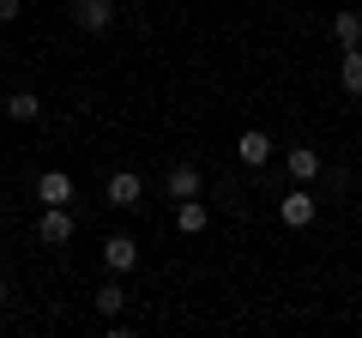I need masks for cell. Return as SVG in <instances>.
<instances>
[{"label":"cell","instance_id":"cell-1","mask_svg":"<svg viewBox=\"0 0 362 338\" xmlns=\"http://www.w3.org/2000/svg\"><path fill=\"white\" fill-rule=\"evenodd\" d=\"M314 211H320V199L308 194V182H296V194H284V199H278V218H284L290 230H308V223H314Z\"/></svg>","mask_w":362,"mask_h":338},{"label":"cell","instance_id":"cell-2","mask_svg":"<svg viewBox=\"0 0 362 338\" xmlns=\"http://www.w3.org/2000/svg\"><path fill=\"white\" fill-rule=\"evenodd\" d=\"M284 169H290V182H320V175H326V157L308 151V145H290V151H284Z\"/></svg>","mask_w":362,"mask_h":338},{"label":"cell","instance_id":"cell-3","mask_svg":"<svg viewBox=\"0 0 362 338\" xmlns=\"http://www.w3.org/2000/svg\"><path fill=\"white\" fill-rule=\"evenodd\" d=\"M103 194H109V206L133 211V206H139V199H145V182H139V175H133V169H115V175H109V187H103Z\"/></svg>","mask_w":362,"mask_h":338},{"label":"cell","instance_id":"cell-4","mask_svg":"<svg viewBox=\"0 0 362 338\" xmlns=\"http://www.w3.org/2000/svg\"><path fill=\"white\" fill-rule=\"evenodd\" d=\"M37 235H42L49 247H66V242H73V211H66V206H42Z\"/></svg>","mask_w":362,"mask_h":338},{"label":"cell","instance_id":"cell-5","mask_svg":"<svg viewBox=\"0 0 362 338\" xmlns=\"http://www.w3.org/2000/svg\"><path fill=\"white\" fill-rule=\"evenodd\" d=\"M73 25L78 30H109L115 25V0H73Z\"/></svg>","mask_w":362,"mask_h":338},{"label":"cell","instance_id":"cell-6","mask_svg":"<svg viewBox=\"0 0 362 338\" xmlns=\"http://www.w3.org/2000/svg\"><path fill=\"white\" fill-rule=\"evenodd\" d=\"M37 199L42 206H66V199H73V175H66V169H42L37 175Z\"/></svg>","mask_w":362,"mask_h":338},{"label":"cell","instance_id":"cell-7","mask_svg":"<svg viewBox=\"0 0 362 338\" xmlns=\"http://www.w3.org/2000/svg\"><path fill=\"white\" fill-rule=\"evenodd\" d=\"M103 266L109 272H133V266H139V242H133V235H109L103 242Z\"/></svg>","mask_w":362,"mask_h":338},{"label":"cell","instance_id":"cell-8","mask_svg":"<svg viewBox=\"0 0 362 338\" xmlns=\"http://www.w3.org/2000/svg\"><path fill=\"white\" fill-rule=\"evenodd\" d=\"M199 187H206V182H199L194 163H175V169L163 175V194H169V199H199Z\"/></svg>","mask_w":362,"mask_h":338},{"label":"cell","instance_id":"cell-9","mask_svg":"<svg viewBox=\"0 0 362 338\" xmlns=\"http://www.w3.org/2000/svg\"><path fill=\"white\" fill-rule=\"evenodd\" d=\"M235 157H242L247 169H266V163H272V139H266L259 127H247L242 139H235Z\"/></svg>","mask_w":362,"mask_h":338},{"label":"cell","instance_id":"cell-10","mask_svg":"<svg viewBox=\"0 0 362 338\" xmlns=\"http://www.w3.org/2000/svg\"><path fill=\"white\" fill-rule=\"evenodd\" d=\"M206 218H211L206 199H175V230L181 235H199V230H206Z\"/></svg>","mask_w":362,"mask_h":338},{"label":"cell","instance_id":"cell-11","mask_svg":"<svg viewBox=\"0 0 362 338\" xmlns=\"http://www.w3.org/2000/svg\"><path fill=\"white\" fill-rule=\"evenodd\" d=\"M338 85H344L350 97H362V42L344 49V61H338Z\"/></svg>","mask_w":362,"mask_h":338},{"label":"cell","instance_id":"cell-12","mask_svg":"<svg viewBox=\"0 0 362 338\" xmlns=\"http://www.w3.org/2000/svg\"><path fill=\"white\" fill-rule=\"evenodd\" d=\"M332 37L344 42V49H356V42H362V13H356V6H344V13H332Z\"/></svg>","mask_w":362,"mask_h":338},{"label":"cell","instance_id":"cell-13","mask_svg":"<svg viewBox=\"0 0 362 338\" xmlns=\"http://www.w3.org/2000/svg\"><path fill=\"white\" fill-rule=\"evenodd\" d=\"M90 302H97V314H103V320H115V314H121V308H127V290H121V284H115V278H109V284H103V290H97V296H90Z\"/></svg>","mask_w":362,"mask_h":338},{"label":"cell","instance_id":"cell-14","mask_svg":"<svg viewBox=\"0 0 362 338\" xmlns=\"http://www.w3.org/2000/svg\"><path fill=\"white\" fill-rule=\"evenodd\" d=\"M6 115H13V121H37L42 115V97L37 91H13V97H6Z\"/></svg>","mask_w":362,"mask_h":338},{"label":"cell","instance_id":"cell-15","mask_svg":"<svg viewBox=\"0 0 362 338\" xmlns=\"http://www.w3.org/2000/svg\"><path fill=\"white\" fill-rule=\"evenodd\" d=\"M18 13H25V6H18V0H0V25H13Z\"/></svg>","mask_w":362,"mask_h":338},{"label":"cell","instance_id":"cell-16","mask_svg":"<svg viewBox=\"0 0 362 338\" xmlns=\"http://www.w3.org/2000/svg\"><path fill=\"white\" fill-rule=\"evenodd\" d=\"M6 302H13V290H6V278H0V308H6Z\"/></svg>","mask_w":362,"mask_h":338}]
</instances>
